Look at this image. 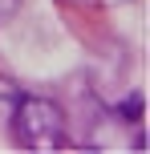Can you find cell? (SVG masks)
<instances>
[{
  "label": "cell",
  "mask_w": 150,
  "mask_h": 154,
  "mask_svg": "<svg viewBox=\"0 0 150 154\" xmlns=\"http://www.w3.org/2000/svg\"><path fill=\"white\" fill-rule=\"evenodd\" d=\"M12 126H16V142L29 150H53L65 142V114L53 101H41V97L20 101Z\"/></svg>",
  "instance_id": "obj_1"
}]
</instances>
